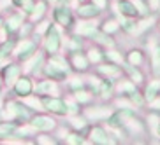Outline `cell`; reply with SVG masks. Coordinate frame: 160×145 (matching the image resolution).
<instances>
[{"instance_id":"6da1fadb","label":"cell","mask_w":160,"mask_h":145,"mask_svg":"<svg viewBox=\"0 0 160 145\" xmlns=\"http://www.w3.org/2000/svg\"><path fill=\"white\" fill-rule=\"evenodd\" d=\"M7 107H11V117L16 122H27L33 117V114L28 110V107H23L21 103H9Z\"/></svg>"},{"instance_id":"7a4b0ae2","label":"cell","mask_w":160,"mask_h":145,"mask_svg":"<svg viewBox=\"0 0 160 145\" xmlns=\"http://www.w3.org/2000/svg\"><path fill=\"white\" fill-rule=\"evenodd\" d=\"M42 105L46 110L53 114H58V116H63L67 114V103L60 98H51V96H44L42 98Z\"/></svg>"},{"instance_id":"3957f363","label":"cell","mask_w":160,"mask_h":145,"mask_svg":"<svg viewBox=\"0 0 160 145\" xmlns=\"http://www.w3.org/2000/svg\"><path fill=\"white\" fill-rule=\"evenodd\" d=\"M60 49V35L55 26H49L46 30V51L48 54H55Z\"/></svg>"},{"instance_id":"277c9868","label":"cell","mask_w":160,"mask_h":145,"mask_svg":"<svg viewBox=\"0 0 160 145\" xmlns=\"http://www.w3.org/2000/svg\"><path fill=\"white\" fill-rule=\"evenodd\" d=\"M16 58L21 61H27L28 58H32L35 52H37V46H35V42H32V40H23V44H19V47L16 49Z\"/></svg>"},{"instance_id":"5b68a950","label":"cell","mask_w":160,"mask_h":145,"mask_svg":"<svg viewBox=\"0 0 160 145\" xmlns=\"http://www.w3.org/2000/svg\"><path fill=\"white\" fill-rule=\"evenodd\" d=\"M12 88H14V93L18 94V96L27 98V96H30L33 86H32V80H30L28 77H18L16 82L12 84Z\"/></svg>"},{"instance_id":"8992f818","label":"cell","mask_w":160,"mask_h":145,"mask_svg":"<svg viewBox=\"0 0 160 145\" xmlns=\"http://www.w3.org/2000/svg\"><path fill=\"white\" fill-rule=\"evenodd\" d=\"M30 124H32L33 129H41V131H49L55 128V121H53L51 117L48 116H33L32 119H30Z\"/></svg>"},{"instance_id":"52a82bcc","label":"cell","mask_w":160,"mask_h":145,"mask_svg":"<svg viewBox=\"0 0 160 145\" xmlns=\"http://www.w3.org/2000/svg\"><path fill=\"white\" fill-rule=\"evenodd\" d=\"M19 74H21V68L18 65H7L4 68V82L7 86H12L19 77Z\"/></svg>"},{"instance_id":"ba28073f","label":"cell","mask_w":160,"mask_h":145,"mask_svg":"<svg viewBox=\"0 0 160 145\" xmlns=\"http://www.w3.org/2000/svg\"><path fill=\"white\" fill-rule=\"evenodd\" d=\"M44 74H46L51 80H62V79L67 77V70H63V68H60V66H57V65H53V63L44 66Z\"/></svg>"},{"instance_id":"9c48e42d","label":"cell","mask_w":160,"mask_h":145,"mask_svg":"<svg viewBox=\"0 0 160 145\" xmlns=\"http://www.w3.org/2000/svg\"><path fill=\"white\" fill-rule=\"evenodd\" d=\"M55 19H57L60 25H63V26H69V25L72 23V12L67 7H58L57 11H55Z\"/></svg>"},{"instance_id":"30bf717a","label":"cell","mask_w":160,"mask_h":145,"mask_svg":"<svg viewBox=\"0 0 160 145\" xmlns=\"http://www.w3.org/2000/svg\"><path fill=\"white\" fill-rule=\"evenodd\" d=\"M95 32H97V25L92 21H83V23H78V26H76V33L85 35V37H93Z\"/></svg>"},{"instance_id":"8fae6325","label":"cell","mask_w":160,"mask_h":145,"mask_svg":"<svg viewBox=\"0 0 160 145\" xmlns=\"http://www.w3.org/2000/svg\"><path fill=\"white\" fill-rule=\"evenodd\" d=\"M111 116V110L104 107H97V108H88L86 110V117L88 119H93V121H99V119H108Z\"/></svg>"},{"instance_id":"7c38bea8","label":"cell","mask_w":160,"mask_h":145,"mask_svg":"<svg viewBox=\"0 0 160 145\" xmlns=\"http://www.w3.org/2000/svg\"><path fill=\"white\" fill-rule=\"evenodd\" d=\"M90 140L93 142V143H109L111 142L108 133L102 128H93V129L90 131Z\"/></svg>"},{"instance_id":"4fadbf2b","label":"cell","mask_w":160,"mask_h":145,"mask_svg":"<svg viewBox=\"0 0 160 145\" xmlns=\"http://www.w3.org/2000/svg\"><path fill=\"white\" fill-rule=\"evenodd\" d=\"M99 7L93 4H85L81 5L79 9H78V14H79V18H93V16L99 14Z\"/></svg>"},{"instance_id":"5bb4252c","label":"cell","mask_w":160,"mask_h":145,"mask_svg":"<svg viewBox=\"0 0 160 145\" xmlns=\"http://www.w3.org/2000/svg\"><path fill=\"white\" fill-rule=\"evenodd\" d=\"M72 65H74L76 70H86L88 68V58L76 52L74 56H72Z\"/></svg>"},{"instance_id":"9a60e30c","label":"cell","mask_w":160,"mask_h":145,"mask_svg":"<svg viewBox=\"0 0 160 145\" xmlns=\"http://www.w3.org/2000/svg\"><path fill=\"white\" fill-rule=\"evenodd\" d=\"M151 65H153V74L160 75V47H153L151 49Z\"/></svg>"},{"instance_id":"2e32d148","label":"cell","mask_w":160,"mask_h":145,"mask_svg":"<svg viewBox=\"0 0 160 145\" xmlns=\"http://www.w3.org/2000/svg\"><path fill=\"white\" fill-rule=\"evenodd\" d=\"M21 25H23V18H21V14H14V16H11V18L7 19V25H5V26H7L9 32H16Z\"/></svg>"},{"instance_id":"e0dca14e","label":"cell","mask_w":160,"mask_h":145,"mask_svg":"<svg viewBox=\"0 0 160 145\" xmlns=\"http://www.w3.org/2000/svg\"><path fill=\"white\" fill-rule=\"evenodd\" d=\"M118 9H120V12L125 14V16H134L136 14V7H134V4L128 2V0H122L120 5H118Z\"/></svg>"},{"instance_id":"ac0fdd59","label":"cell","mask_w":160,"mask_h":145,"mask_svg":"<svg viewBox=\"0 0 160 145\" xmlns=\"http://www.w3.org/2000/svg\"><path fill=\"white\" fill-rule=\"evenodd\" d=\"M16 131V124L14 122H0V138L11 136Z\"/></svg>"},{"instance_id":"d6986e66","label":"cell","mask_w":160,"mask_h":145,"mask_svg":"<svg viewBox=\"0 0 160 145\" xmlns=\"http://www.w3.org/2000/svg\"><path fill=\"white\" fill-rule=\"evenodd\" d=\"M160 89V80H153V82H150V86L146 88V100L148 102H151V100L157 96V91Z\"/></svg>"},{"instance_id":"ffe728a7","label":"cell","mask_w":160,"mask_h":145,"mask_svg":"<svg viewBox=\"0 0 160 145\" xmlns=\"http://www.w3.org/2000/svg\"><path fill=\"white\" fill-rule=\"evenodd\" d=\"M120 119H122V121H125V126H128L132 131H137V133H141L142 128H141V124H139V122H137L136 119H132V117L125 116V114H123V116L120 117Z\"/></svg>"},{"instance_id":"44dd1931","label":"cell","mask_w":160,"mask_h":145,"mask_svg":"<svg viewBox=\"0 0 160 145\" xmlns=\"http://www.w3.org/2000/svg\"><path fill=\"white\" fill-rule=\"evenodd\" d=\"M14 51V40H7L0 46V60H4L5 56H9L11 52Z\"/></svg>"},{"instance_id":"7402d4cb","label":"cell","mask_w":160,"mask_h":145,"mask_svg":"<svg viewBox=\"0 0 160 145\" xmlns=\"http://www.w3.org/2000/svg\"><path fill=\"white\" fill-rule=\"evenodd\" d=\"M44 11H46V2H37V5H33L32 9V19H41L44 16Z\"/></svg>"},{"instance_id":"603a6c76","label":"cell","mask_w":160,"mask_h":145,"mask_svg":"<svg viewBox=\"0 0 160 145\" xmlns=\"http://www.w3.org/2000/svg\"><path fill=\"white\" fill-rule=\"evenodd\" d=\"M99 70H100V74L108 75V77H116L120 74L118 66H114V65H102V66H99Z\"/></svg>"},{"instance_id":"cb8c5ba5","label":"cell","mask_w":160,"mask_h":145,"mask_svg":"<svg viewBox=\"0 0 160 145\" xmlns=\"http://www.w3.org/2000/svg\"><path fill=\"white\" fill-rule=\"evenodd\" d=\"M53 88H55V84H53L51 80H42V82L35 88V91H37L39 94H44V93H51Z\"/></svg>"},{"instance_id":"d4e9b609","label":"cell","mask_w":160,"mask_h":145,"mask_svg":"<svg viewBox=\"0 0 160 145\" xmlns=\"http://www.w3.org/2000/svg\"><path fill=\"white\" fill-rule=\"evenodd\" d=\"M153 21H155V19L153 18H146V19H142L141 23L137 25L136 28H134V32L132 33H141V32H144V30H148L151 26V25H153Z\"/></svg>"},{"instance_id":"484cf974","label":"cell","mask_w":160,"mask_h":145,"mask_svg":"<svg viewBox=\"0 0 160 145\" xmlns=\"http://www.w3.org/2000/svg\"><path fill=\"white\" fill-rule=\"evenodd\" d=\"M148 124H150L153 135H158L157 129H158V124H160V117L157 116V114H150V116H148Z\"/></svg>"},{"instance_id":"4316f807","label":"cell","mask_w":160,"mask_h":145,"mask_svg":"<svg viewBox=\"0 0 160 145\" xmlns=\"http://www.w3.org/2000/svg\"><path fill=\"white\" fill-rule=\"evenodd\" d=\"M106 56H108V60L114 61L116 65H123V56L118 51H108L106 52Z\"/></svg>"},{"instance_id":"83f0119b","label":"cell","mask_w":160,"mask_h":145,"mask_svg":"<svg viewBox=\"0 0 160 145\" xmlns=\"http://www.w3.org/2000/svg\"><path fill=\"white\" fill-rule=\"evenodd\" d=\"M141 61H142V56H141V52H139V51H132L130 54H128V63H130L132 66L139 65Z\"/></svg>"},{"instance_id":"f1b7e54d","label":"cell","mask_w":160,"mask_h":145,"mask_svg":"<svg viewBox=\"0 0 160 145\" xmlns=\"http://www.w3.org/2000/svg\"><path fill=\"white\" fill-rule=\"evenodd\" d=\"M125 70H127L128 74H130L132 80H136V82H141V80H142V75L139 74V72H137V70H134V68H132V65H130V63H128V65H125Z\"/></svg>"},{"instance_id":"f546056e","label":"cell","mask_w":160,"mask_h":145,"mask_svg":"<svg viewBox=\"0 0 160 145\" xmlns=\"http://www.w3.org/2000/svg\"><path fill=\"white\" fill-rule=\"evenodd\" d=\"M118 91H120V93H134V91H136V86L132 84V82H122V84L118 86Z\"/></svg>"},{"instance_id":"4dcf8cb0","label":"cell","mask_w":160,"mask_h":145,"mask_svg":"<svg viewBox=\"0 0 160 145\" xmlns=\"http://www.w3.org/2000/svg\"><path fill=\"white\" fill-rule=\"evenodd\" d=\"M132 4H134V7H136V11L139 12V14H146L148 12V9H146V5L142 0H130Z\"/></svg>"},{"instance_id":"1f68e13d","label":"cell","mask_w":160,"mask_h":145,"mask_svg":"<svg viewBox=\"0 0 160 145\" xmlns=\"http://www.w3.org/2000/svg\"><path fill=\"white\" fill-rule=\"evenodd\" d=\"M76 100L79 103H86L92 100V96H90V93H86V91H76Z\"/></svg>"},{"instance_id":"d6a6232c","label":"cell","mask_w":160,"mask_h":145,"mask_svg":"<svg viewBox=\"0 0 160 145\" xmlns=\"http://www.w3.org/2000/svg\"><path fill=\"white\" fill-rule=\"evenodd\" d=\"M116 105H118V107H123L125 110H130V112H134V110H136L134 103L128 102V100H116Z\"/></svg>"},{"instance_id":"836d02e7","label":"cell","mask_w":160,"mask_h":145,"mask_svg":"<svg viewBox=\"0 0 160 145\" xmlns=\"http://www.w3.org/2000/svg\"><path fill=\"white\" fill-rule=\"evenodd\" d=\"M99 88H100V91H102V96H104V98H108L109 94H111V89H113V86L104 80V82H100V84H99Z\"/></svg>"},{"instance_id":"e575fe53","label":"cell","mask_w":160,"mask_h":145,"mask_svg":"<svg viewBox=\"0 0 160 145\" xmlns=\"http://www.w3.org/2000/svg\"><path fill=\"white\" fill-rule=\"evenodd\" d=\"M88 60H90V61H93V63H99V61L102 60V54H100V51H97V49H90Z\"/></svg>"},{"instance_id":"d590c367","label":"cell","mask_w":160,"mask_h":145,"mask_svg":"<svg viewBox=\"0 0 160 145\" xmlns=\"http://www.w3.org/2000/svg\"><path fill=\"white\" fill-rule=\"evenodd\" d=\"M118 30V23L116 21H108V23L104 25V32L106 33H113Z\"/></svg>"},{"instance_id":"8d00e7d4","label":"cell","mask_w":160,"mask_h":145,"mask_svg":"<svg viewBox=\"0 0 160 145\" xmlns=\"http://www.w3.org/2000/svg\"><path fill=\"white\" fill-rule=\"evenodd\" d=\"M72 126H74L76 129H83V128L86 126V121L83 117H74V119H72Z\"/></svg>"},{"instance_id":"74e56055","label":"cell","mask_w":160,"mask_h":145,"mask_svg":"<svg viewBox=\"0 0 160 145\" xmlns=\"http://www.w3.org/2000/svg\"><path fill=\"white\" fill-rule=\"evenodd\" d=\"M81 138H79V135L78 133H72V135H69L67 136V143H81Z\"/></svg>"},{"instance_id":"f35d334b","label":"cell","mask_w":160,"mask_h":145,"mask_svg":"<svg viewBox=\"0 0 160 145\" xmlns=\"http://www.w3.org/2000/svg\"><path fill=\"white\" fill-rule=\"evenodd\" d=\"M150 107L155 108V110H160V98H157V96H155V98L150 102Z\"/></svg>"},{"instance_id":"ab89813d","label":"cell","mask_w":160,"mask_h":145,"mask_svg":"<svg viewBox=\"0 0 160 145\" xmlns=\"http://www.w3.org/2000/svg\"><path fill=\"white\" fill-rule=\"evenodd\" d=\"M92 4H93V5H97L99 9H104V7L108 5V0H92Z\"/></svg>"},{"instance_id":"60d3db41","label":"cell","mask_w":160,"mask_h":145,"mask_svg":"<svg viewBox=\"0 0 160 145\" xmlns=\"http://www.w3.org/2000/svg\"><path fill=\"white\" fill-rule=\"evenodd\" d=\"M130 98H132V102H136V105H141V103H142V100L139 98V94H137L136 91H134V93H130Z\"/></svg>"},{"instance_id":"b9f144b4","label":"cell","mask_w":160,"mask_h":145,"mask_svg":"<svg viewBox=\"0 0 160 145\" xmlns=\"http://www.w3.org/2000/svg\"><path fill=\"white\" fill-rule=\"evenodd\" d=\"M37 142H39V143H53L55 140H51V138H48V136H39V138H37Z\"/></svg>"},{"instance_id":"7bdbcfd3","label":"cell","mask_w":160,"mask_h":145,"mask_svg":"<svg viewBox=\"0 0 160 145\" xmlns=\"http://www.w3.org/2000/svg\"><path fill=\"white\" fill-rule=\"evenodd\" d=\"M148 2H150V7L153 11H157L160 7V0H148Z\"/></svg>"},{"instance_id":"ee69618b","label":"cell","mask_w":160,"mask_h":145,"mask_svg":"<svg viewBox=\"0 0 160 145\" xmlns=\"http://www.w3.org/2000/svg\"><path fill=\"white\" fill-rule=\"evenodd\" d=\"M71 86H72V88H74V89H78V88H83V82H81V80L79 79H74V80H72V82H71Z\"/></svg>"},{"instance_id":"f6af8a7d","label":"cell","mask_w":160,"mask_h":145,"mask_svg":"<svg viewBox=\"0 0 160 145\" xmlns=\"http://www.w3.org/2000/svg\"><path fill=\"white\" fill-rule=\"evenodd\" d=\"M14 2V5H18V7H21V4H23V0H12Z\"/></svg>"},{"instance_id":"bcb514c9","label":"cell","mask_w":160,"mask_h":145,"mask_svg":"<svg viewBox=\"0 0 160 145\" xmlns=\"http://www.w3.org/2000/svg\"><path fill=\"white\" fill-rule=\"evenodd\" d=\"M157 133H158V135H160V124H158V129H157Z\"/></svg>"},{"instance_id":"7dc6e473","label":"cell","mask_w":160,"mask_h":145,"mask_svg":"<svg viewBox=\"0 0 160 145\" xmlns=\"http://www.w3.org/2000/svg\"><path fill=\"white\" fill-rule=\"evenodd\" d=\"M2 23H4V21H2V19H0V26H2Z\"/></svg>"},{"instance_id":"c3c4849f","label":"cell","mask_w":160,"mask_h":145,"mask_svg":"<svg viewBox=\"0 0 160 145\" xmlns=\"http://www.w3.org/2000/svg\"><path fill=\"white\" fill-rule=\"evenodd\" d=\"M0 86H2V79H0Z\"/></svg>"}]
</instances>
